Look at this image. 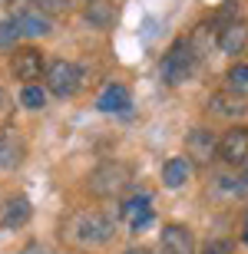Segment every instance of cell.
Masks as SVG:
<instances>
[{"instance_id":"1","label":"cell","mask_w":248,"mask_h":254,"mask_svg":"<svg viewBox=\"0 0 248 254\" xmlns=\"http://www.w3.org/2000/svg\"><path fill=\"white\" fill-rule=\"evenodd\" d=\"M113 235H116V225H113V218L103 215V211H77L63 225V238L73 248H83V251L109 245Z\"/></svg>"},{"instance_id":"2","label":"cell","mask_w":248,"mask_h":254,"mask_svg":"<svg viewBox=\"0 0 248 254\" xmlns=\"http://www.w3.org/2000/svg\"><path fill=\"white\" fill-rule=\"evenodd\" d=\"M129 185H133V165L129 162H99L86 179V189L96 198H116Z\"/></svg>"},{"instance_id":"3","label":"cell","mask_w":248,"mask_h":254,"mask_svg":"<svg viewBox=\"0 0 248 254\" xmlns=\"http://www.w3.org/2000/svg\"><path fill=\"white\" fill-rule=\"evenodd\" d=\"M43 79H47V93H53L57 99H70L83 89V69L73 60H50Z\"/></svg>"},{"instance_id":"4","label":"cell","mask_w":248,"mask_h":254,"mask_svg":"<svg viewBox=\"0 0 248 254\" xmlns=\"http://www.w3.org/2000/svg\"><path fill=\"white\" fill-rule=\"evenodd\" d=\"M195 66H199V57L192 53L189 40H175V43L165 50V57H163V79H165V86H182L192 73H195Z\"/></svg>"},{"instance_id":"5","label":"cell","mask_w":248,"mask_h":254,"mask_svg":"<svg viewBox=\"0 0 248 254\" xmlns=\"http://www.w3.org/2000/svg\"><path fill=\"white\" fill-rule=\"evenodd\" d=\"M215 155H219L229 169H239L242 162L248 159V129L245 126H235V129H229L225 135H219Z\"/></svg>"},{"instance_id":"6","label":"cell","mask_w":248,"mask_h":254,"mask_svg":"<svg viewBox=\"0 0 248 254\" xmlns=\"http://www.w3.org/2000/svg\"><path fill=\"white\" fill-rule=\"evenodd\" d=\"M10 73L17 76L20 83H37L40 76L47 73V60H43V53L33 50V47L17 50V53L10 57Z\"/></svg>"},{"instance_id":"7","label":"cell","mask_w":248,"mask_h":254,"mask_svg":"<svg viewBox=\"0 0 248 254\" xmlns=\"http://www.w3.org/2000/svg\"><path fill=\"white\" fill-rule=\"evenodd\" d=\"M159 254H195V235L185 225H165L159 231Z\"/></svg>"},{"instance_id":"8","label":"cell","mask_w":248,"mask_h":254,"mask_svg":"<svg viewBox=\"0 0 248 254\" xmlns=\"http://www.w3.org/2000/svg\"><path fill=\"white\" fill-rule=\"evenodd\" d=\"M215 43H219L222 53L239 57L242 50L248 47V20H229V23L215 33Z\"/></svg>"},{"instance_id":"9","label":"cell","mask_w":248,"mask_h":254,"mask_svg":"<svg viewBox=\"0 0 248 254\" xmlns=\"http://www.w3.org/2000/svg\"><path fill=\"white\" fill-rule=\"evenodd\" d=\"M96 109H99V113H116V116H133L129 89H126L123 83H109L103 93L96 96Z\"/></svg>"},{"instance_id":"10","label":"cell","mask_w":248,"mask_h":254,"mask_svg":"<svg viewBox=\"0 0 248 254\" xmlns=\"http://www.w3.org/2000/svg\"><path fill=\"white\" fill-rule=\"evenodd\" d=\"M215 142H219V135L212 129H192L189 135H185V149H189V162H199V165H205V162L215 155Z\"/></svg>"},{"instance_id":"11","label":"cell","mask_w":248,"mask_h":254,"mask_svg":"<svg viewBox=\"0 0 248 254\" xmlns=\"http://www.w3.org/2000/svg\"><path fill=\"white\" fill-rule=\"evenodd\" d=\"M13 23H17L20 37H50L53 33V23H50V17H43L40 10L33 7H23L13 13Z\"/></svg>"},{"instance_id":"12","label":"cell","mask_w":248,"mask_h":254,"mask_svg":"<svg viewBox=\"0 0 248 254\" xmlns=\"http://www.w3.org/2000/svg\"><path fill=\"white\" fill-rule=\"evenodd\" d=\"M209 113L212 116H222V119H242V116L248 113V99H242V96H232V93H215L209 99Z\"/></svg>"},{"instance_id":"13","label":"cell","mask_w":248,"mask_h":254,"mask_svg":"<svg viewBox=\"0 0 248 254\" xmlns=\"http://www.w3.org/2000/svg\"><path fill=\"white\" fill-rule=\"evenodd\" d=\"M189 172H192V162L185 155H172V159L163 162V185L165 189H182L189 182Z\"/></svg>"},{"instance_id":"14","label":"cell","mask_w":248,"mask_h":254,"mask_svg":"<svg viewBox=\"0 0 248 254\" xmlns=\"http://www.w3.org/2000/svg\"><path fill=\"white\" fill-rule=\"evenodd\" d=\"M30 201L23 195H13V198H7L3 201V211H0V218H3V225L7 228H23L30 221Z\"/></svg>"},{"instance_id":"15","label":"cell","mask_w":248,"mask_h":254,"mask_svg":"<svg viewBox=\"0 0 248 254\" xmlns=\"http://www.w3.org/2000/svg\"><path fill=\"white\" fill-rule=\"evenodd\" d=\"M23 155H27V149H23L20 135H3V142H0V172L20 169Z\"/></svg>"},{"instance_id":"16","label":"cell","mask_w":248,"mask_h":254,"mask_svg":"<svg viewBox=\"0 0 248 254\" xmlns=\"http://www.w3.org/2000/svg\"><path fill=\"white\" fill-rule=\"evenodd\" d=\"M225 93H232V96H242V99H248V63L232 66L229 73H225Z\"/></svg>"},{"instance_id":"17","label":"cell","mask_w":248,"mask_h":254,"mask_svg":"<svg viewBox=\"0 0 248 254\" xmlns=\"http://www.w3.org/2000/svg\"><path fill=\"white\" fill-rule=\"evenodd\" d=\"M86 20L96 23V27H106V23L113 20V3H109V0H89V3H86Z\"/></svg>"},{"instance_id":"18","label":"cell","mask_w":248,"mask_h":254,"mask_svg":"<svg viewBox=\"0 0 248 254\" xmlns=\"http://www.w3.org/2000/svg\"><path fill=\"white\" fill-rule=\"evenodd\" d=\"M20 106H23V109H43V106H47V89L37 86V83H27L20 89Z\"/></svg>"},{"instance_id":"19","label":"cell","mask_w":248,"mask_h":254,"mask_svg":"<svg viewBox=\"0 0 248 254\" xmlns=\"http://www.w3.org/2000/svg\"><path fill=\"white\" fill-rule=\"evenodd\" d=\"M149 201H153V195H149V191H139V195L126 198V201H123V218H126V221H133V218L139 215V211H146V208H153Z\"/></svg>"},{"instance_id":"20","label":"cell","mask_w":248,"mask_h":254,"mask_svg":"<svg viewBox=\"0 0 248 254\" xmlns=\"http://www.w3.org/2000/svg\"><path fill=\"white\" fill-rule=\"evenodd\" d=\"M17 40H20V30H17V23H13V17L0 20V50L17 47Z\"/></svg>"},{"instance_id":"21","label":"cell","mask_w":248,"mask_h":254,"mask_svg":"<svg viewBox=\"0 0 248 254\" xmlns=\"http://www.w3.org/2000/svg\"><path fill=\"white\" fill-rule=\"evenodd\" d=\"M13 113H17V106H13L10 93L0 86V126H10V123H13Z\"/></svg>"},{"instance_id":"22","label":"cell","mask_w":248,"mask_h":254,"mask_svg":"<svg viewBox=\"0 0 248 254\" xmlns=\"http://www.w3.org/2000/svg\"><path fill=\"white\" fill-rule=\"evenodd\" d=\"M33 3H37V10L43 17H50V13H67L70 10V0H33Z\"/></svg>"},{"instance_id":"23","label":"cell","mask_w":248,"mask_h":254,"mask_svg":"<svg viewBox=\"0 0 248 254\" xmlns=\"http://www.w3.org/2000/svg\"><path fill=\"white\" fill-rule=\"evenodd\" d=\"M232 241L229 238H212V241H205L202 245V254H232Z\"/></svg>"},{"instance_id":"24","label":"cell","mask_w":248,"mask_h":254,"mask_svg":"<svg viewBox=\"0 0 248 254\" xmlns=\"http://www.w3.org/2000/svg\"><path fill=\"white\" fill-rule=\"evenodd\" d=\"M153 221H156V211H153V208H146V211H139V215L129 221V228H133V231H146Z\"/></svg>"},{"instance_id":"25","label":"cell","mask_w":248,"mask_h":254,"mask_svg":"<svg viewBox=\"0 0 248 254\" xmlns=\"http://www.w3.org/2000/svg\"><path fill=\"white\" fill-rule=\"evenodd\" d=\"M20 254H60V251H53V248L43 245V241H30V245H23Z\"/></svg>"},{"instance_id":"26","label":"cell","mask_w":248,"mask_h":254,"mask_svg":"<svg viewBox=\"0 0 248 254\" xmlns=\"http://www.w3.org/2000/svg\"><path fill=\"white\" fill-rule=\"evenodd\" d=\"M239 191H242V198H248V159L239 165Z\"/></svg>"},{"instance_id":"27","label":"cell","mask_w":248,"mask_h":254,"mask_svg":"<svg viewBox=\"0 0 248 254\" xmlns=\"http://www.w3.org/2000/svg\"><path fill=\"white\" fill-rule=\"evenodd\" d=\"M126 254H153V251H149V248H129Z\"/></svg>"},{"instance_id":"28","label":"cell","mask_w":248,"mask_h":254,"mask_svg":"<svg viewBox=\"0 0 248 254\" xmlns=\"http://www.w3.org/2000/svg\"><path fill=\"white\" fill-rule=\"evenodd\" d=\"M245 245H248V228H245Z\"/></svg>"},{"instance_id":"29","label":"cell","mask_w":248,"mask_h":254,"mask_svg":"<svg viewBox=\"0 0 248 254\" xmlns=\"http://www.w3.org/2000/svg\"><path fill=\"white\" fill-rule=\"evenodd\" d=\"M0 142H3V135H0Z\"/></svg>"}]
</instances>
